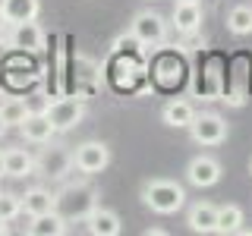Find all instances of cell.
<instances>
[{
  "mask_svg": "<svg viewBox=\"0 0 252 236\" xmlns=\"http://www.w3.org/2000/svg\"><path fill=\"white\" fill-rule=\"evenodd\" d=\"M220 164H218V157H211V154H195L192 161L186 164V179H189V186H195V189H211V186H218L220 183Z\"/></svg>",
  "mask_w": 252,
  "mask_h": 236,
  "instance_id": "obj_8",
  "label": "cell"
},
{
  "mask_svg": "<svg viewBox=\"0 0 252 236\" xmlns=\"http://www.w3.org/2000/svg\"><path fill=\"white\" fill-rule=\"evenodd\" d=\"M98 205V189H92L85 179H76V183H66L57 192V211L69 224H85V217L92 214V208Z\"/></svg>",
  "mask_w": 252,
  "mask_h": 236,
  "instance_id": "obj_2",
  "label": "cell"
},
{
  "mask_svg": "<svg viewBox=\"0 0 252 236\" xmlns=\"http://www.w3.org/2000/svg\"><path fill=\"white\" fill-rule=\"evenodd\" d=\"M246 66H249L246 57H236V60H233V73H230V82H227L224 98H220V101H227V104H233V107H243V104H246V98H249V88H246Z\"/></svg>",
  "mask_w": 252,
  "mask_h": 236,
  "instance_id": "obj_15",
  "label": "cell"
},
{
  "mask_svg": "<svg viewBox=\"0 0 252 236\" xmlns=\"http://www.w3.org/2000/svg\"><path fill=\"white\" fill-rule=\"evenodd\" d=\"M161 117L173 129H189V123H192V117H195V107L189 104L186 98H170L167 104L161 107Z\"/></svg>",
  "mask_w": 252,
  "mask_h": 236,
  "instance_id": "obj_19",
  "label": "cell"
},
{
  "mask_svg": "<svg viewBox=\"0 0 252 236\" xmlns=\"http://www.w3.org/2000/svg\"><path fill=\"white\" fill-rule=\"evenodd\" d=\"M202 3H186V0H177L173 3V13H170V26L180 31V35H195L202 29Z\"/></svg>",
  "mask_w": 252,
  "mask_h": 236,
  "instance_id": "obj_11",
  "label": "cell"
},
{
  "mask_svg": "<svg viewBox=\"0 0 252 236\" xmlns=\"http://www.w3.org/2000/svg\"><path fill=\"white\" fill-rule=\"evenodd\" d=\"M227 31L236 38H246L252 35V6L246 3H236L230 13H227Z\"/></svg>",
  "mask_w": 252,
  "mask_h": 236,
  "instance_id": "obj_21",
  "label": "cell"
},
{
  "mask_svg": "<svg viewBox=\"0 0 252 236\" xmlns=\"http://www.w3.org/2000/svg\"><path fill=\"white\" fill-rule=\"evenodd\" d=\"M66 227H69V220L63 217L57 208L47 211V214L29 217V233L32 236H63V233H66Z\"/></svg>",
  "mask_w": 252,
  "mask_h": 236,
  "instance_id": "obj_18",
  "label": "cell"
},
{
  "mask_svg": "<svg viewBox=\"0 0 252 236\" xmlns=\"http://www.w3.org/2000/svg\"><path fill=\"white\" fill-rule=\"evenodd\" d=\"M26 101V110L29 114H47V107H51V98H47V94H32V98H22Z\"/></svg>",
  "mask_w": 252,
  "mask_h": 236,
  "instance_id": "obj_25",
  "label": "cell"
},
{
  "mask_svg": "<svg viewBox=\"0 0 252 236\" xmlns=\"http://www.w3.org/2000/svg\"><path fill=\"white\" fill-rule=\"evenodd\" d=\"M6 41L19 54H41L44 44H47V35L35 19H29V22H16L10 29V38H6Z\"/></svg>",
  "mask_w": 252,
  "mask_h": 236,
  "instance_id": "obj_7",
  "label": "cell"
},
{
  "mask_svg": "<svg viewBox=\"0 0 252 236\" xmlns=\"http://www.w3.org/2000/svg\"><path fill=\"white\" fill-rule=\"evenodd\" d=\"M47 120L54 123V129H57V132L76 129V126L85 120L82 98H76V94H69V98H54L51 107H47Z\"/></svg>",
  "mask_w": 252,
  "mask_h": 236,
  "instance_id": "obj_6",
  "label": "cell"
},
{
  "mask_svg": "<svg viewBox=\"0 0 252 236\" xmlns=\"http://www.w3.org/2000/svg\"><path fill=\"white\" fill-rule=\"evenodd\" d=\"M142 202L145 208H152L155 214H177L186 205V189L177 179H148L142 183Z\"/></svg>",
  "mask_w": 252,
  "mask_h": 236,
  "instance_id": "obj_1",
  "label": "cell"
},
{
  "mask_svg": "<svg viewBox=\"0 0 252 236\" xmlns=\"http://www.w3.org/2000/svg\"><path fill=\"white\" fill-rule=\"evenodd\" d=\"M38 170V157L26 151V148H6L3 151V177L10 179H26V177H35Z\"/></svg>",
  "mask_w": 252,
  "mask_h": 236,
  "instance_id": "obj_10",
  "label": "cell"
},
{
  "mask_svg": "<svg viewBox=\"0 0 252 236\" xmlns=\"http://www.w3.org/2000/svg\"><path fill=\"white\" fill-rule=\"evenodd\" d=\"M29 117V110H26V101L22 98H10V101H3L0 104V120H3L6 126H16L19 129V123Z\"/></svg>",
  "mask_w": 252,
  "mask_h": 236,
  "instance_id": "obj_23",
  "label": "cell"
},
{
  "mask_svg": "<svg viewBox=\"0 0 252 236\" xmlns=\"http://www.w3.org/2000/svg\"><path fill=\"white\" fill-rule=\"evenodd\" d=\"M3 233H10V220L0 217V236H3Z\"/></svg>",
  "mask_w": 252,
  "mask_h": 236,
  "instance_id": "obj_27",
  "label": "cell"
},
{
  "mask_svg": "<svg viewBox=\"0 0 252 236\" xmlns=\"http://www.w3.org/2000/svg\"><path fill=\"white\" fill-rule=\"evenodd\" d=\"M0 217H6V220L22 217V195H16V192H0Z\"/></svg>",
  "mask_w": 252,
  "mask_h": 236,
  "instance_id": "obj_24",
  "label": "cell"
},
{
  "mask_svg": "<svg viewBox=\"0 0 252 236\" xmlns=\"http://www.w3.org/2000/svg\"><path fill=\"white\" fill-rule=\"evenodd\" d=\"M249 173H252V161H249Z\"/></svg>",
  "mask_w": 252,
  "mask_h": 236,
  "instance_id": "obj_31",
  "label": "cell"
},
{
  "mask_svg": "<svg viewBox=\"0 0 252 236\" xmlns=\"http://www.w3.org/2000/svg\"><path fill=\"white\" fill-rule=\"evenodd\" d=\"M189 136L202 148L224 145L227 142V120L220 114H195L192 123H189Z\"/></svg>",
  "mask_w": 252,
  "mask_h": 236,
  "instance_id": "obj_4",
  "label": "cell"
},
{
  "mask_svg": "<svg viewBox=\"0 0 252 236\" xmlns=\"http://www.w3.org/2000/svg\"><path fill=\"white\" fill-rule=\"evenodd\" d=\"M243 220H246V214H243L240 205H220L218 208V230L215 233H236L243 227Z\"/></svg>",
  "mask_w": 252,
  "mask_h": 236,
  "instance_id": "obj_22",
  "label": "cell"
},
{
  "mask_svg": "<svg viewBox=\"0 0 252 236\" xmlns=\"http://www.w3.org/2000/svg\"><path fill=\"white\" fill-rule=\"evenodd\" d=\"M6 129H10V126H6L3 120H0V139H3V136H6Z\"/></svg>",
  "mask_w": 252,
  "mask_h": 236,
  "instance_id": "obj_28",
  "label": "cell"
},
{
  "mask_svg": "<svg viewBox=\"0 0 252 236\" xmlns=\"http://www.w3.org/2000/svg\"><path fill=\"white\" fill-rule=\"evenodd\" d=\"M152 73H155V79H158V85H161V88H173V85L183 82L186 66H183V60H180L177 54H161V57L155 60Z\"/></svg>",
  "mask_w": 252,
  "mask_h": 236,
  "instance_id": "obj_14",
  "label": "cell"
},
{
  "mask_svg": "<svg viewBox=\"0 0 252 236\" xmlns=\"http://www.w3.org/2000/svg\"><path fill=\"white\" fill-rule=\"evenodd\" d=\"M107 164H110V148L104 145V142L89 139V142H82V145H76V151H73V167H76L79 173L94 177V173L107 170Z\"/></svg>",
  "mask_w": 252,
  "mask_h": 236,
  "instance_id": "obj_5",
  "label": "cell"
},
{
  "mask_svg": "<svg viewBox=\"0 0 252 236\" xmlns=\"http://www.w3.org/2000/svg\"><path fill=\"white\" fill-rule=\"evenodd\" d=\"M186 224L192 233H215L218 230V205L211 202H195L186 214Z\"/></svg>",
  "mask_w": 252,
  "mask_h": 236,
  "instance_id": "obj_16",
  "label": "cell"
},
{
  "mask_svg": "<svg viewBox=\"0 0 252 236\" xmlns=\"http://www.w3.org/2000/svg\"><path fill=\"white\" fill-rule=\"evenodd\" d=\"M57 208V192L44 186H32L26 195H22V214L35 217V214H47V211Z\"/></svg>",
  "mask_w": 252,
  "mask_h": 236,
  "instance_id": "obj_17",
  "label": "cell"
},
{
  "mask_svg": "<svg viewBox=\"0 0 252 236\" xmlns=\"http://www.w3.org/2000/svg\"><path fill=\"white\" fill-rule=\"evenodd\" d=\"M167 31H170V22L164 19L161 13H155V10H142V13L132 16V22H129V35L136 38L142 47L164 44L167 41Z\"/></svg>",
  "mask_w": 252,
  "mask_h": 236,
  "instance_id": "obj_3",
  "label": "cell"
},
{
  "mask_svg": "<svg viewBox=\"0 0 252 236\" xmlns=\"http://www.w3.org/2000/svg\"><path fill=\"white\" fill-rule=\"evenodd\" d=\"M186 3H202V0H186Z\"/></svg>",
  "mask_w": 252,
  "mask_h": 236,
  "instance_id": "obj_30",
  "label": "cell"
},
{
  "mask_svg": "<svg viewBox=\"0 0 252 236\" xmlns=\"http://www.w3.org/2000/svg\"><path fill=\"white\" fill-rule=\"evenodd\" d=\"M73 151H66V148H44L41 157H38V170L44 179H66L69 173H73Z\"/></svg>",
  "mask_w": 252,
  "mask_h": 236,
  "instance_id": "obj_9",
  "label": "cell"
},
{
  "mask_svg": "<svg viewBox=\"0 0 252 236\" xmlns=\"http://www.w3.org/2000/svg\"><path fill=\"white\" fill-rule=\"evenodd\" d=\"M6 26H10V22H6V16H3V10H0V41H3V31H6Z\"/></svg>",
  "mask_w": 252,
  "mask_h": 236,
  "instance_id": "obj_26",
  "label": "cell"
},
{
  "mask_svg": "<svg viewBox=\"0 0 252 236\" xmlns=\"http://www.w3.org/2000/svg\"><path fill=\"white\" fill-rule=\"evenodd\" d=\"M0 10H3L6 22L16 26V22L38 19V13H41V0H0Z\"/></svg>",
  "mask_w": 252,
  "mask_h": 236,
  "instance_id": "obj_20",
  "label": "cell"
},
{
  "mask_svg": "<svg viewBox=\"0 0 252 236\" xmlns=\"http://www.w3.org/2000/svg\"><path fill=\"white\" fill-rule=\"evenodd\" d=\"M19 132H22L26 142H32V145H51V139L57 136V129H54V123L47 120V114H29L26 120L19 123Z\"/></svg>",
  "mask_w": 252,
  "mask_h": 236,
  "instance_id": "obj_13",
  "label": "cell"
},
{
  "mask_svg": "<svg viewBox=\"0 0 252 236\" xmlns=\"http://www.w3.org/2000/svg\"><path fill=\"white\" fill-rule=\"evenodd\" d=\"M0 177H3V151H0Z\"/></svg>",
  "mask_w": 252,
  "mask_h": 236,
  "instance_id": "obj_29",
  "label": "cell"
},
{
  "mask_svg": "<svg viewBox=\"0 0 252 236\" xmlns=\"http://www.w3.org/2000/svg\"><path fill=\"white\" fill-rule=\"evenodd\" d=\"M85 227H89L92 236H120L123 233V220L117 211L110 208H101V205H94L92 214L85 217Z\"/></svg>",
  "mask_w": 252,
  "mask_h": 236,
  "instance_id": "obj_12",
  "label": "cell"
}]
</instances>
